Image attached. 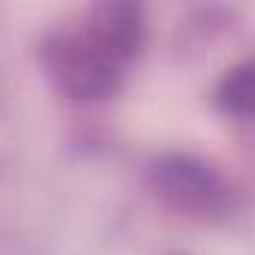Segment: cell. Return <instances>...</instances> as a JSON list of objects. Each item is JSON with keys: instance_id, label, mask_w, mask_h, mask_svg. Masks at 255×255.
Segmentation results:
<instances>
[{"instance_id": "277c9868", "label": "cell", "mask_w": 255, "mask_h": 255, "mask_svg": "<svg viewBox=\"0 0 255 255\" xmlns=\"http://www.w3.org/2000/svg\"><path fill=\"white\" fill-rule=\"evenodd\" d=\"M219 102L225 111L237 114V117H249L252 114V69L249 63L234 66L219 87Z\"/></svg>"}, {"instance_id": "3957f363", "label": "cell", "mask_w": 255, "mask_h": 255, "mask_svg": "<svg viewBox=\"0 0 255 255\" xmlns=\"http://www.w3.org/2000/svg\"><path fill=\"white\" fill-rule=\"evenodd\" d=\"M111 57L126 63L141 45V12L129 3H105L96 9L87 30Z\"/></svg>"}, {"instance_id": "6da1fadb", "label": "cell", "mask_w": 255, "mask_h": 255, "mask_svg": "<svg viewBox=\"0 0 255 255\" xmlns=\"http://www.w3.org/2000/svg\"><path fill=\"white\" fill-rule=\"evenodd\" d=\"M54 81L75 99H99L117 87L120 60L111 57L90 33L60 36L45 51Z\"/></svg>"}, {"instance_id": "7a4b0ae2", "label": "cell", "mask_w": 255, "mask_h": 255, "mask_svg": "<svg viewBox=\"0 0 255 255\" xmlns=\"http://www.w3.org/2000/svg\"><path fill=\"white\" fill-rule=\"evenodd\" d=\"M156 186L168 201H174L177 207H186V210H213L225 195L219 174L192 156L159 159L156 162Z\"/></svg>"}]
</instances>
